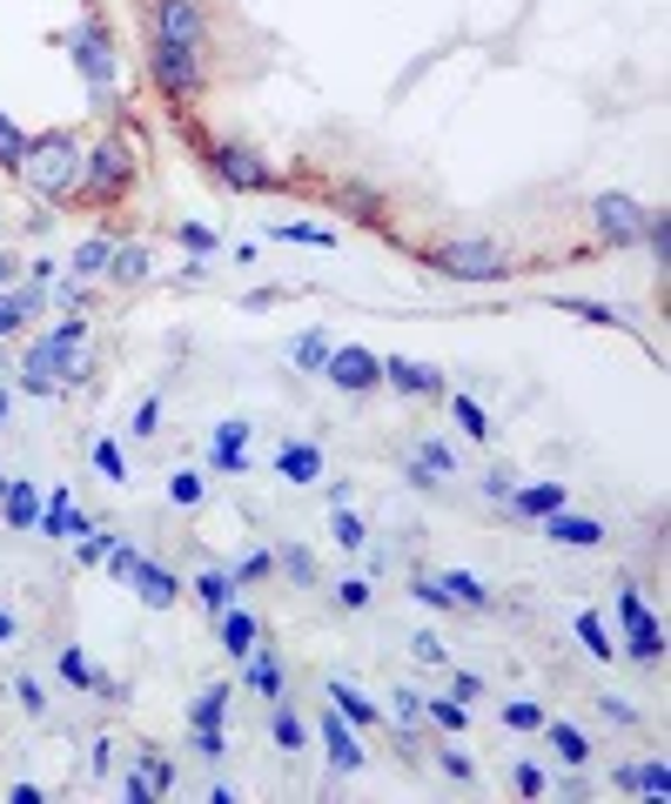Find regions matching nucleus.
<instances>
[{
  "instance_id": "nucleus-8",
  "label": "nucleus",
  "mask_w": 671,
  "mask_h": 804,
  "mask_svg": "<svg viewBox=\"0 0 671 804\" xmlns=\"http://www.w3.org/2000/svg\"><path fill=\"white\" fill-rule=\"evenodd\" d=\"M209 168H216L229 188H276V174H269L249 148H209Z\"/></svg>"
},
{
  "instance_id": "nucleus-19",
  "label": "nucleus",
  "mask_w": 671,
  "mask_h": 804,
  "mask_svg": "<svg viewBox=\"0 0 671 804\" xmlns=\"http://www.w3.org/2000/svg\"><path fill=\"white\" fill-rule=\"evenodd\" d=\"M222 644H229L236 657H249V651L262 644V631H256V617H242V611H222Z\"/></svg>"
},
{
  "instance_id": "nucleus-29",
  "label": "nucleus",
  "mask_w": 671,
  "mask_h": 804,
  "mask_svg": "<svg viewBox=\"0 0 671 804\" xmlns=\"http://www.w3.org/2000/svg\"><path fill=\"white\" fill-rule=\"evenodd\" d=\"M108 269H114V275H121V282H141V275H148V269H154V262H148V255H141V249H121V255H114V262H108Z\"/></svg>"
},
{
  "instance_id": "nucleus-32",
  "label": "nucleus",
  "mask_w": 671,
  "mask_h": 804,
  "mask_svg": "<svg viewBox=\"0 0 671 804\" xmlns=\"http://www.w3.org/2000/svg\"><path fill=\"white\" fill-rule=\"evenodd\" d=\"M336 543H343V550H363V523H357L343 503H336Z\"/></svg>"
},
{
  "instance_id": "nucleus-23",
  "label": "nucleus",
  "mask_w": 671,
  "mask_h": 804,
  "mask_svg": "<svg viewBox=\"0 0 671 804\" xmlns=\"http://www.w3.org/2000/svg\"><path fill=\"white\" fill-rule=\"evenodd\" d=\"M196 596L209 603V611H229V596H236V576H222V570H209V576H196Z\"/></svg>"
},
{
  "instance_id": "nucleus-1",
  "label": "nucleus",
  "mask_w": 671,
  "mask_h": 804,
  "mask_svg": "<svg viewBox=\"0 0 671 804\" xmlns=\"http://www.w3.org/2000/svg\"><path fill=\"white\" fill-rule=\"evenodd\" d=\"M134 188V161H128V148L121 141H94L88 154H81V168H74V201H88V209H114V201Z\"/></svg>"
},
{
  "instance_id": "nucleus-33",
  "label": "nucleus",
  "mask_w": 671,
  "mask_h": 804,
  "mask_svg": "<svg viewBox=\"0 0 671 804\" xmlns=\"http://www.w3.org/2000/svg\"><path fill=\"white\" fill-rule=\"evenodd\" d=\"M503 724H511V731H538L544 711H538V704H503Z\"/></svg>"
},
{
  "instance_id": "nucleus-13",
  "label": "nucleus",
  "mask_w": 671,
  "mask_h": 804,
  "mask_svg": "<svg viewBox=\"0 0 671 804\" xmlns=\"http://www.w3.org/2000/svg\"><path fill=\"white\" fill-rule=\"evenodd\" d=\"M443 583V596L457 603V611H490V590H483V576H470V570H450V576H437Z\"/></svg>"
},
{
  "instance_id": "nucleus-40",
  "label": "nucleus",
  "mask_w": 671,
  "mask_h": 804,
  "mask_svg": "<svg viewBox=\"0 0 671 804\" xmlns=\"http://www.w3.org/2000/svg\"><path fill=\"white\" fill-rule=\"evenodd\" d=\"M249 576H269V556H262V550H256V556H242V563H236V583H249Z\"/></svg>"
},
{
  "instance_id": "nucleus-39",
  "label": "nucleus",
  "mask_w": 671,
  "mask_h": 804,
  "mask_svg": "<svg viewBox=\"0 0 671 804\" xmlns=\"http://www.w3.org/2000/svg\"><path fill=\"white\" fill-rule=\"evenodd\" d=\"M196 496H202V476H196V470H182V476H176V503H196Z\"/></svg>"
},
{
  "instance_id": "nucleus-7",
  "label": "nucleus",
  "mask_w": 671,
  "mask_h": 804,
  "mask_svg": "<svg viewBox=\"0 0 671 804\" xmlns=\"http://www.w3.org/2000/svg\"><path fill=\"white\" fill-rule=\"evenodd\" d=\"M322 375H329L336 389H377V382H383V355H370V349H329Z\"/></svg>"
},
{
  "instance_id": "nucleus-42",
  "label": "nucleus",
  "mask_w": 671,
  "mask_h": 804,
  "mask_svg": "<svg viewBox=\"0 0 671 804\" xmlns=\"http://www.w3.org/2000/svg\"><path fill=\"white\" fill-rule=\"evenodd\" d=\"M94 463H101L108 476H121V450H114V443H94Z\"/></svg>"
},
{
  "instance_id": "nucleus-36",
  "label": "nucleus",
  "mask_w": 671,
  "mask_h": 804,
  "mask_svg": "<svg viewBox=\"0 0 671 804\" xmlns=\"http://www.w3.org/2000/svg\"><path fill=\"white\" fill-rule=\"evenodd\" d=\"M276 737H282V751H302L309 737H302V724L289 717V711H276Z\"/></svg>"
},
{
  "instance_id": "nucleus-27",
  "label": "nucleus",
  "mask_w": 671,
  "mask_h": 804,
  "mask_svg": "<svg viewBox=\"0 0 671 804\" xmlns=\"http://www.w3.org/2000/svg\"><path fill=\"white\" fill-rule=\"evenodd\" d=\"M578 637H584V651H591V657H611V651H618V644H611V631H604V617H591V611L578 617Z\"/></svg>"
},
{
  "instance_id": "nucleus-28",
  "label": "nucleus",
  "mask_w": 671,
  "mask_h": 804,
  "mask_svg": "<svg viewBox=\"0 0 671 804\" xmlns=\"http://www.w3.org/2000/svg\"><path fill=\"white\" fill-rule=\"evenodd\" d=\"M21 154H28V134H21L8 114H0V168H21Z\"/></svg>"
},
{
  "instance_id": "nucleus-17",
  "label": "nucleus",
  "mask_w": 671,
  "mask_h": 804,
  "mask_svg": "<svg viewBox=\"0 0 671 804\" xmlns=\"http://www.w3.org/2000/svg\"><path fill=\"white\" fill-rule=\"evenodd\" d=\"M329 697H336V717H350V724H377V717H383L357 684H329Z\"/></svg>"
},
{
  "instance_id": "nucleus-38",
  "label": "nucleus",
  "mask_w": 671,
  "mask_h": 804,
  "mask_svg": "<svg viewBox=\"0 0 671 804\" xmlns=\"http://www.w3.org/2000/svg\"><path fill=\"white\" fill-rule=\"evenodd\" d=\"M430 717H437L443 731H463V724H470V711H463V704H430Z\"/></svg>"
},
{
  "instance_id": "nucleus-11",
  "label": "nucleus",
  "mask_w": 671,
  "mask_h": 804,
  "mask_svg": "<svg viewBox=\"0 0 671 804\" xmlns=\"http://www.w3.org/2000/svg\"><path fill=\"white\" fill-rule=\"evenodd\" d=\"M544 536H551V543H578V550H591V543H604V530H598V516H564V510H551V516H544Z\"/></svg>"
},
{
  "instance_id": "nucleus-30",
  "label": "nucleus",
  "mask_w": 671,
  "mask_h": 804,
  "mask_svg": "<svg viewBox=\"0 0 671 804\" xmlns=\"http://www.w3.org/2000/svg\"><path fill=\"white\" fill-rule=\"evenodd\" d=\"M289 355H296L302 369H322V362H329V342H322V335H296V349H289Z\"/></svg>"
},
{
  "instance_id": "nucleus-41",
  "label": "nucleus",
  "mask_w": 671,
  "mask_h": 804,
  "mask_svg": "<svg viewBox=\"0 0 671 804\" xmlns=\"http://www.w3.org/2000/svg\"><path fill=\"white\" fill-rule=\"evenodd\" d=\"M61 671H68L74 684H94V671H88V657H81V651H68V657H61Z\"/></svg>"
},
{
  "instance_id": "nucleus-18",
  "label": "nucleus",
  "mask_w": 671,
  "mask_h": 804,
  "mask_svg": "<svg viewBox=\"0 0 671 804\" xmlns=\"http://www.w3.org/2000/svg\"><path fill=\"white\" fill-rule=\"evenodd\" d=\"M511 503H518V516H551V510H564V483H538V490H518Z\"/></svg>"
},
{
  "instance_id": "nucleus-46",
  "label": "nucleus",
  "mask_w": 671,
  "mask_h": 804,
  "mask_svg": "<svg viewBox=\"0 0 671 804\" xmlns=\"http://www.w3.org/2000/svg\"><path fill=\"white\" fill-rule=\"evenodd\" d=\"M0 637H14V617H0Z\"/></svg>"
},
{
  "instance_id": "nucleus-48",
  "label": "nucleus",
  "mask_w": 671,
  "mask_h": 804,
  "mask_svg": "<svg viewBox=\"0 0 671 804\" xmlns=\"http://www.w3.org/2000/svg\"><path fill=\"white\" fill-rule=\"evenodd\" d=\"M8 269H14V262H8V255H0V282H8Z\"/></svg>"
},
{
  "instance_id": "nucleus-15",
  "label": "nucleus",
  "mask_w": 671,
  "mask_h": 804,
  "mask_svg": "<svg viewBox=\"0 0 671 804\" xmlns=\"http://www.w3.org/2000/svg\"><path fill=\"white\" fill-rule=\"evenodd\" d=\"M322 737H329V757H336V771H357V764H363L357 737L343 731V717H336V711H322Z\"/></svg>"
},
{
  "instance_id": "nucleus-6",
  "label": "nucleus",
  "mask_w": 671,
  "mask_h": 804,
  "mask_svg": "<svg viewBox=\"0 0 671 804\" xmlns=\"http://www.w3.org/2000/svg\"><path fill=\"white\" fill-rule=\"evenodd\" d=\"M618 624H624L631 657H658V651H664V631L651 624V611H644V596H638V590H618Z\"/></svg>"
},
{
  "instance_id": "nucleus-31",
  "label": "nucleus",
  "mask_w": 671,
  "mask_h": 804,
  "mask_svg": "<svg viewBox=\"0 0 671 804\" xmlns=\"http://www.w3.org/2000/svg\"><path fill=\"white\" fill-rule=\"evenodd\" d=\"M222 704H229V691L216 684V691H202V697H196V711H189V717H196V724H222Z\"/></svg>"
},
{
  "instance_id": "nucleus-22",
  "label": "nucleus",
  "mask_w": 671,
  "mask_h": 804,
  "mask_svg": "<svg viewBox=\"0 0 671 804\" xmlns=\"http://www.w3.org/2000/svg\"><path fill=\"white\" fill-rule=\"evenodd\" d=\"M618 784H624V791H651V797H664V764H624Z\"/></svg>"
},
{
  "instance_id": "nucleus-47",
  "label": "nucleus",
  "mask_w": 671,
  "mask_h": 804,
  "mask_svg": "<svg viewBox=\"0 0 671 804\" xmlns=\"http://www.w3.org/2000/svg\"><path fill=\"white\" fill-rule=\"evenodd\" d=\"M0 423H8V389H0Z\"/></svg>"
},
{
  "instance_id": "nucleus-49",
  "label": "nucleus",
  "mask_w": 671,
  "mask_h": 804,
  "mask_svg": "<svg viewBox=\"0 0 671 804\" xmlns=\"http://www.w3.org/2000/svg\"><path fill=\"white\" fill-rule=\"evenodd\" d=\"M8 483H14V476H0V496H8Z\"/></svg>"
},
{
  "instance_id": "nucleus-9",
  "label": "nucleus",
  "mask_w": 671,
  "mask_h": 804,
  "mask_svg": "<svg viewBox=\"0 0 671 804\" xmlns=\"http://www.w3.org/2000/svg\"><path fill=\"white\" fill-rule=\"evenodd\" d=\"M383 382L403 389V395H437V389H443V375H437L430 362H410V355H390V362H383Z\"/></svg>"
},
{
  "instance_id": "nucleus-10",
  "label": "nucleus",
  "mask_w": 671,
  "mask_h": 804,
  "mask_svg": "<svg viewBox=\"0 0 671 804\" xmlns=\"http://www.w3.org/2000/svg\"><path fill=\"white\" fill-rule=\"evenodd\" d=\"M598 229H604V242H638L651 222H644V209H631V201H598Z\"/></svg>"
},
{
  "instance_id": "nucleus-4",
  "label": "nucleus",
  "mask_w": 671,
  "mask_h": 804,
  "mask_svg": "<svg viewBox=\"0 0 671 804\" xmlns=\"http://www.w3.org/2000/svg\"><path fill=\"white\" fill-rule=\"evenodd\" d=\"M437 262H443V275H457V282H490V275L511 269V255L490 249V242H457V249H443Z\"/></svg>"
},
{
  "instance_id": "nucleus-14",
  "label": "nucleus",
  "mask_w": 671,
  "mask_h": 804,
  "mask_svg": "<svg viewBox=\"0 0 671 804\" xmlns=\"http://www.w3.org/2000/svg\"><path fill=\"white\" fill-rule=\"evenodd\" d=\"M276 463H282L289 483H316V476H322V450H316V443H282Z\"/></svg>"
},
{
  "instance_id": "nucleus-2",
  "label": "nucleus",
  "mask_w": 671,
  "mask_h": 804,
  "mask_svg": "<svg viewBox=\"0 0 671 804\" xmlns=\"http://www.w3.org/2000/svg\"><path fill=\"white\" fill-rule=\"evenodd\" d=\"M74 168H81L74 134H41V141H28V154H21V174H28V188H34L41 201H68Z\"/></svg>"
},
{
  "instance_id": "nucleus-16",
  "label": "nucleus",
  "mask_w": 671,
  "mask_h": 804,
  "mask_svg": "<svg viewBox=\"0 0 671 804\" xmlns=\"http://www.w3.org/2000/svg\"><path fill=\"white\" fill-rule=\"evenodd\" d=\"M134 590L154 603V611H168V603H176V576H168L161 563H134Z\"/></svg>"
},
{
  "instance_id": "nucleus-35",
  "label": "nucleus",
  "mask_w": 671,
  "mask_h": 804,
  "mask_svg": "<svg viewBox=\"0 0 671 804\" xmlns=\"http://www.w3.org/2000/svg\"><path fill=\"white\" fill-rule=\"evenodd\" d=\"M457 423H463V430H470V436H477V443H483V436H490V423H483V410H477V402H470V395H463V402H457Z\"/></svg>"
},
{
  "instance_id": "nucleus-34",
  "label": "nucleus",
  "mask_w": 671,
  "mask_h": 804,
  "mask_svg": "<svg viewBox=\"0 0 671 804\" xmlns=\"http://www.w3.org/2000/svg\"><path fill=\"white\" fill-rule=\"evenodd\" d=\"M336 603H343V611H363V603H370V583H363V576H350V583H336Z\"/></svg>"
},
{
  "instance_id": "nucleus-45",
  "label": "nucleus",
  "mask_w": 671,
  "mask_h": 804,
  "mask_svg": "<svg viewBox=\"0 0 671 804\" xmlns=\"http://www.w3.org/2000/svg\"><path fill=\"white\" fill-rule=\"evenodd\" d=\"M457 697L470 704V697H483V677H470V671H457Z\"/></svg>"
},
{
  "instance_id": "nucleus-5",
  "label": "nucleus",
  "mask_w": 671,
  "mask_h": 804,
  "mask_svg": "<svg viewBox=\"0 0 671 804\" xmlns=\"http://www.w3.org/2000/svg\"><path fill=\"white\" fill-rule=\"evenodd\" d=\"M154 34H161V41H176V48H202L209 21H202L196 0H154Z\"/></svg>"
},
{
  "instance_id": "nucleus-24",
  "label": "nucleus",
  "mask_w": 671,
  "mask_h": 804,
  "mask_svg": "<svg viewBox=\"0 0 671 804\" xmlns=\"http://www.w3.org/2000/svg\"><path fill=\"white\" fill-rule=\"evenodd\" d=\"M108 262H114V242H81V255H74V275H81V282H94Z\"/></svg>"
},
{
  "instance_id": "nucleus-37",
  "label": "nucleus",
  "mask_w": 671,
  "mask_h": 804,
  "mask_svg": "<svg viewBox=\"0 0 671 804\" xmlns=\"http://www.w3.org/2000/svg\"><path fill=\"white\" fill-rule=\"evenodd\" d=\"M282 570H289V576H302V583H309V576H316V556H309V550H282Z\"/></svg>"
},
{
  "instance_id": "nucleus-26",
  "label": "nucleus",
  "mask_w": 671,
  "mask_h": 804,
  "mask_svg": "<svg viewBox=\"0 0 671 804\" xmlns=\"http://www.w3.org/2000/svg\"><path fill=\"white\" fill-rule=\"evenodd\" d=\"M41 309V295L34 289H21V295H0V335H8V329H21V315H34Z\"/></svg>"
},
{
  "instance_id": "nucleus-3",
  "label": "nucleus",
  "mask_w": 671,
  "mask_h": 804,
  "mask_svg": "<svg viewBox=\"0 0 671 804\" xmlns=\"http://www.w3.org/2000/svg\"><path fill=\"white\" fill-rule=\"evenodd\" d=\"M148 68H154V81H161L168 101H189V94L202 88V61H196V48H176V41H161V34H154V48H148Z\"/></svg>"
},
{
  "instance_id": "nucleus-12",
  "label": "nucleus",
  "mask_w": 671,
  "mask_h": 804,
  "mask_svg": "<svg viewBox=\"0 0 671 804\" xmlns=\"http://www.w3.org/2000/svg\"><path fill=\"white\" fill-rule=\"evenodd\" d=\"M242 677H249V691H256V697H269V704H282V664H276V657H269L262 644H256V651L242 657Z\"/></svg>"
},
{
  "instance_id": "nucleus-25",
  "label": "nucleus",
  "mask_w": 671,
  "mask_h": 804,
  "mask_svg": "<svg viewBox=\"0 0 671 804\" xmlns=\"http://www.w3.org/2000/svg\"><path fill=\"white\" fill-rule=\"evenodd\" d=\"M410 476H417V483L450 476V450H443V443H423V450H417V463H410Z\"/></svg>"
},
{
  "instance_id": "nucleus-21",
  "label": "nucleus",
  "mask_w": 671,
  "mask_h": 804,
  "mask_svg": "<svg viewBox=\"0 0 671 804\" xmlns=\"http://www.w3.org/2000/svg\"><path fill=\"white\" fill-rule=\"evenodd\" d=\"M544 731H551V751H558L564 764H584V757H591V737H584V731H571V724H544Z\"/></svg>"
},
{
  "instance_id": "nucleus-20",
  "label": "nucleus",
  "mask_w": 671,
  "mask_h": 804,
  "mask_svg": "<svg viewBox=\"0 0 671 804\" xmlns=\"http://www.w3.org/2000/svg\"><path fill=\"white\" fill-rule=\"evenodd\" d=\"M0 503H8V523H14V530H28V523H41V503H34V483H8V496H0Z\"/></svg>"
},
{
  "instance_id": "nucleus-44",
  "label": "nucleus",
  "mask_w": 671,
  "mask_h": 804,
  "mask_svg": "<svg viewBox=\"0 0 671 804\" xmlns=\"http://www.w3.org/2000/svg\"><path fill=\"white\" fill-rule=\"evenodd\" d=\"M417 657H423V664H437V657H443V644H437V631H423V637H417Z\"/></svg>"
},
{
  "instance_id": "nucleus-43",
  "label": "nucleus",
  "mask_w": 671,
  "mask_h": 804,
  "mask_svg": "<svg viewBox=\"0 0 671 804\" xmlns=\"http://www.w3.org/2000/svg\"><path fill=\"white\" fill-rule=\"evenodd\" d=\"M417 717H423V704H417V691H403L397 697V724H417Z\"/></svg>"
}]
</instances>
